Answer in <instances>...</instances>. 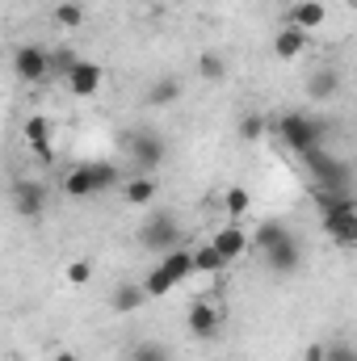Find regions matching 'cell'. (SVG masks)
Returning <instances> with one entry per match:
<instances>
[{
  "mask_svg": "<svg viewBox=\"0 0 357 361\" xmlns=\"http://www.w3.org/2000/svg\"><path fill=\"white\" fill-rule=\"evenodd\" d=\"M21 139L30 143V152H34L38 160H51V118H47V114H30V118L21 122Z\"/></svg>",
  "mask_w": 357,
  "mask_h": 361,
  "instance_id": "cell-10",
  "label": "cell"
},
{
  "mask_svg": "<svg viewBox=\"0 0 357 361\" xmlns=\"http://www.w3.org/2000/svg\"><path fill=\"white\" fill-rule=\"evenodd\" d=\"M80 63V55L72 51V47H55V51H47V72L55 76V80H68V72Z\"/></svg>",
  "mask_w": 357,
  "mask_h": 361,
  "instance_id": "cell-22",
  "label": "cell"
},
{
  "mask_svg": "<svg viewBox=\"0 0 357 361\" xmlns=\"http://www.w3.org/2000/svg\"><path fill=\"white\" fill-rule=\"evenodd\" d=\"M286 231H290L286 223H277V219H265V223H257V231L248 235V248H257V252H269V248H273V244H277Z\"/></svg>",
  "mask_w": 357,
  "mask_h": 361,
  "instance_id": "cell-21",
  "label": "cell"
},
{
  "mask_svg": "<svg viewBox=\"0 0 357 361\" xmlns=\"http://www.w3.org/2000/svg\"><path fill=\"white\" fill-rule=\"evenodd\" d=\"M277 135H282V143H286L294 156H307L311 147H324L328 126H324L320 118H311V114H282V118H277Z\"/></svg>",
  "mask_w": 357,
  "mask_h": 361,
  "instance_id": "cell-2",
  "label": "cell"
},
{
  "mask_svg": "<svg viewBox=\"0 0 357 361\" xmlns=\"http://www.w3.org/2000/svg\"><path fill=\"white\" fill-rule=\"evenodd\" d=\"M198 76H202V80H210V85H214V80H223V76H227V59H223V55H214V51H206V55L198 59Z\"/></svg>",
  "mask_w": 357,
  "mask_h": 361,
  "instance_id": "cell-25",
  "label": "cell"
},
{
  "mask_svg": "<svg viewBox=\"0 0 357 361\" xmlns=\"http://www.w3.org/2000/svg\"><path fill=\"white\" fill-rule=\"evenodd\" d=\"M265 257V265L273 273H282V277H290V273H298V265H303V240L294 235V231H286L269 252H261Z\"/></svg>",
  "mask_w": 357,
  "mask_h": 361,
  "instance_id": "cell-9",
  "label": "cell"
},
{
  "mask_svg": "<svg viewBox=\"0 0 357 361\" xmlns=\"http://www.w3.org/2000/svg\"><path fill=\"white\" fill-rule=\"evenodd\" d=\"M131 361H173V357H169V349H164V345L143 341V345H135V349H131Z\"/></svg>",
  "mask_w": 357,
  "mask_h": 361,
  "instance_id": "cell-29",
  "label": "cell"
},
{
  "mask_svg": "<svg viewBox=\"0 0 357 361\" xmlns=\"http://www.w3.org/2000/svg\"><path fill=\"white\" fill-rule=\"evenodd\" d=\"M51 17H55V25H59V30H80V25L89 21V8H85L80 0H59Z\"/></svg>",
  "mask_w": 357,
  "mask_h": 361,
  "instance_id": "cell-20",
  "label": "cell"
},
{
  "mask_svg": "<svg viewBox=\"0 0 357 361\" xmlns=\"http://www.w3.org/2000/svg\"><path fill=\"white\" fill-rule=\"evenodd\" d=\"M8 202H13V214H21L25 223H38L47 210V185L42 180H13Z\"/></svg>",
  "mask_w": 357,
  "mask_h": 361,
  "instance_id": "cell-6",
  "label": "cell"
},
{
  "mask_svg": "<svg viewBox=\"0 0 357 361\" xmlns=\"http://www.w3.org/2000/svg\"><path fill=\"white\" fill-rule=\"evenodd\" d=\"M303 361H324V345H307V353H303Z\"/></svg>",
  "mask_w": 357,
  "mask_h": 361,
  "instance_id": "cell-32",
  "label": "cell"
},
{
  "mask_svg": "<svg viewBox=\"0 0 357 361\" xmlns=\"http://www.w3.org/2000/svg\"><path fill=\"white\" fill-rule=\"evenodd\" d=\"M160 269L169 273V281L181 286V281H189L193 277V261H189V248L181 244V248H169V252H160V261H156Z\"/></svg>",
  "mask_w": 357,
  "mask_h": 361,
  "instance_id": "cell-15",
  "label": "cell"
},
{
  "mask_svg": "<svg viewBox=\"0 0 357 361\" xmlns=\"http://www.w3.org/2000/svg\"><path fill=\"white\" fill-rule=\"evenodd\" d=\"M122 147L131 152V160L139 164V173H156L164 164V156H169V139L156 135V130H131L122 139Z\"/></svg>",
  "mask_w": 357,
  "mask_h": 361,
  "instance_id": "cell-4",
  "label": "cell"
},
{
  "mask_svg": "<svg viewBox=\"0 0 357 361\" xmlns=\"http://www.w3.org/2000/svg\"><path fill=\"white\" fill-rule=\"evenodd\" d=\"M248 206H253V197H248V189H227L223 193V214H231V223L240 219V214H248Z\"/></svg>",
  "mask_w": 357,
  "mask_h": 361,
  "instance_id": "cell-26",
  "label": "cell"
},
{
  "mask_svg": "<svg viewBox=\"0 0 357 361\" xmlns=\"http://www.w3.org/2000/svg\"><path fill=\"white\" fill-rule=\"evenodd\" d=\"M139 286H143V294H147V298H160V294H169V290H173V281H169V273L160 269V265H156V269L147 273V277H143Z\"/></svg>",
  "mask_w": 357,
  "mask_h": 361,
  "instance_id": "cell-27",
  "label": "cell"
},
{
  "mask_svg": "<svg viewBox=\"0 0 357 361\" xmlns=\"http://www.w3.org/2000/svg\"><path fill=\"white\" fill-rule=\"evenodd\" d=\"M324 17H328V13H324L320 0H290V8H286V25H294V30H303V34L320 30Z\"/></svg>",
  "mask_w": 357,
  "mask_h": 361,
  "instance_id": "cell-14",
  "label": "cell"
},
{
  "mask_svg": "<svg viewBox=\"0 0 357 361\" xmlns=\"http://www.w3.org/2000/svg\"><path fill=\"white\" fill-rule=\"evenodd\" d=\"M240 139L244 143H261L265 139V118L261 114H244L240 118Z\"/></svg>",
  "mask_w": 357,
  "mask_h": 361,
  "instance_id": "cell-28",
  "label": "cell"
},
{
  "mask_svg": "<svg viewBox=\"0 0 357 361\" xmlns=\"http://www.w3.org/2000/svg\"><path fill=\"white\" fill-rule=\"evenodd\" d=\"M181 97V80L177 76H160L152 89H147V105H173Z\"/></svg>",
  "mask_w": 357,
  "mask_h": 361,
  "instance_id": "cell-24",
  "label": "cell"
},
{
  "mask_svg": "<svg viewBox=\"0 0 357 361\" xmlns=\"http://www.w3.org/2000/svg\"><path fill=\"white\" fill-rule=\"evenodd\" d=\"M13 72H17V80H25V85L51 80V72H47V51H42L38 42H21V47L13 51Z\"/></svg>",
  "mask_w": 357,
  "mask_h": 361,
  "instance_id": "cell-8",
  "label": "cell"
},
{
  "mask_svg": "<svg viewBox=\"0 0 357 361\" xmlns=\"http://www.w3.org/2000/svg\"><path fill=\"white\" fill-rule=\"evenodd\" d=\"M55 361H76V353L72 349H55Z\"/></svg>",
  "mask_w": 357,
  "mask_h": 361,
  "instance_id": "cell-33",
  "label": "cell"
},
{
  "mask_svg": "<svg viewBox=\"0 0 357 361\" xmlns=\"http://www.w3.org/2000/svg\"><path fill=\"white\" fill-rule=\"evenodd\" d=\"M89 277H92V265H89V261H72V265H68V281H72V286H85Z\"/></svg>",
  "mask_w": 357,
  "mask_h": 361,
  "instance_id": "cell-31",
  "label": "cell"
},
{
  "mask_svg": "<svg viewBox=\"0 0 357 361\" xmlns=\"http://www.w3.org/2000/svg\"><path fill=\"white\" fill-rule=\"evenodd\" d=\"M139 240H143V248H152V252L181 248V223L173 219V210H152L147 223L139 227Z\"/></svg>",
  "mask_w": 357,
  "mask_h": 361,
  "instance_id": "cell-5",
  "label": "cell"
},
{
  "mask_svg": "<svg viewBox=\"0 0 357 361\" xmlns=\"http://www.w3.org/2000/svg\"><path fill=\"white\" fill-rule=\"evenodd\" d=\"M101 80H105V72H101V63H89V59H80L72 72H68V92L72 97H92V92H101Z\"/></svg>",
  "mask_w": 357,
  "mask_h": 361,
  "instance_id": "cell-13",
  "label": "cell"
},
{
  "mask_svg": "<svg viewBox=\"0 0 357 361\" xmlns=\"http://www.w3.org/2000/svg\"><path fill=\"white\" fill-rule=\"evenodd\" d=\"M324 231H328V240H332V244H341V248L357 244V210H353V214H341V219H332Z\"/></svg>",
  "mask_w": 357,
  "mask_h": 361,
  "instance_id": "cell-23",
  "label": "cell"
},
{
  "mask_svg": "<svg viewBox=\"0 0 357 361\" xmlns=\"http://www.w3.org/2000/svg\"><path fill=\"white\" fill-rule=\"evenodd\" d=\"M210 248H214V252L231 265L236 257H244V252H248V231H244L240 223H227V227H219V231H214Z\"/></svg>",
  "mask_w": 357,
  "mask_h": 361,
  "instance_id": "cell-11",
  "label": "cell"
},
{
  "mask_svg": "<svg viewBox=\"0 0 357 361\" xmlns=\"http://www.w3.org/2000/svg\"><path fill=\"white\" fill-rule=\"evenodd\" d=\"M8 361H21V357H8Z\"/></svg>",
  "mask_w": 357,
  "mask_h": 361,
  "instance_id": "cell-34",
  "label": "cell"
},
{
  "mask_svg": "<svg viewBox=\"0 0 357 361\" xmlns=\"http://www.w3.org/2000/svg\"><path fill=\"white\" fill-rule=\"evenodd\" d=\"M189 261H193V273H210V277H223V269H227V261L210 244H193L189 248Z\"/></svg>",
  "mask_w": 357,
  "mask_h": 361,
  "instance_id": "cell-19",
  "label": "cell"
},
{
  "mask_svg": "<svg viewBox=\"0 0 357 361\" xmlns=\"http://www.w3.org/2000/svg\"><path fill=\"white\" fill-rule=\"evenodd\" d=\"M223 307L219 302H210V298H198V302H189V315H185V324H189V336L193 341H214L219 332H223Z\"/></svg>",
  "mask_w": 357,
  "mask_h": 361,
  "instance_id": "cell-7",
  "label": "cell"
},
{
  "mask_svg": "<svg viewBox=\"0 0 357 361\" xmlns=\"http://www.w3.org/2000/svg\"><path fill=\"white\" fill-rule=\"evenodd\" d=\"M118 180L122 177H118V169H114L109 160H85V164L68 169V177H63V193H68V197H97V193L114 189Z\"/></svg>",
  "mask_w": 357,
  "mask_h": 361,
  "instance_id": "cell-1",
  "label": "cell"
},
{
  "mask_svg": "<svg viewBox=\"0 0 357 361\" xmlns=\"http://www.w3.org/2000/svg\"><path fill=\"white\" fill-rule=\"evenodd\" d=\"M324 361H357V349L349 341H332V345H324Z\"/></svg>",
  "mask_w": 357,
  "mask_h": 361,
  "instance_id": "cell-30",
  "label": "cell"
},
{
  "mask_svg": "<svg viewBox=\"0 0 357 361\" xmlns=\"http://www.w3.org/2000/svg\"><path fill=\"white\" fill-rule=\"evenodd\" d=\"M156 193H160V180H156V173H139V177L122 180V202H126V206H135V210L156 206Z\"/></svg>",
  "mask_w": 357,
  "mask_h": 361,
  "instance_id": "cell-12",
  "label": "cell"
},
{
  "mask_svg": "<svg viewBox=\"0 0 357 361\" xmlns=\"http://www.w3.org/2000/svg\"><path fill=\"white\" fill-rule=\"evenodd\" d=\"M337 92H341V72H337V68L311 72V80H307V97H311V101H332Z\"/></svg>",
  "mask_w": 357,
  "mask_h": 361,
  "instance_id": "cell-16",
  "label": "cell"
},
{
  "mask_svg": "<svg viewBox=\"0 0 357 361\" xmlns=\"http://www.w3.org/2000/svg\"><path fill=\"white\" fill-rule=\"evenodd\" d=\"M303 51H307V34L294 30V25H282L277 38H273V55H277V59H298Z\"/></svg>",
  "mask_w": 357,
  "mask_h": 361,
  "instance_id": "cell-17",
  "label": "cell"
},
{
  "mask_svg": "<svg viewBox=\"0 0 357 361\" xmlns=\"http://www.w3.org/2000/svg\"><path fill=\"white\" fill-rule=\"evenodd\" d=\"M303 164H307V173L315 177V189H324V193H349L353 169H349L345 160H337L328 147H311V152L303 156Z\"/></svg>",
  "mask_w": 357,
  "mask_h": 361,
  "instance_id": "cell-3",
  "label": "cell"
},
{
  "mask_svg": "<svg viewBox=\"0 0 357 361\" xmlns=\"http://www.w3.org/2000/svg\"><path fill=\"white\" fill-rule=\"evenodd\" d=\"M109 302H114V311H118V315H131V311H139V307L147 302V294H143V286H139V281H122V286L109 294Z\"/></svg>",
  "mask_w": 357,
  "mask_h": 361,
  "instance_id": "cell-18",
  "label": "cell"
}]
</instances>
